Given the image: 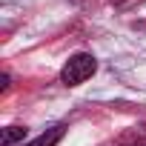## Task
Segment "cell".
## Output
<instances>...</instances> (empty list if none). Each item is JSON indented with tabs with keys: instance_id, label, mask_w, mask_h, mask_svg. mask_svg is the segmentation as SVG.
<instances>
[{
	"instance_id": "obj_2",
	"label": "cell",
	"mask_w": 146,
	"mask_h": 146,
	"mask_svg": "<svg viewBox=\"0 0 146 146\" xmlns=\"http://www.w3.org/2000/svg\"><path fill=\"white\" fill-rule=\"evenodd\" d=\"M143 129L146 126H132L123 135H117V137H112V140H106L100 146H146V132Z\"/></svg>"
},
{
	"instance_id": "obj_4",
	"label": "cell",
	"mask_w": 146,
	"mask_h": 146,
	"mask_svg": "<svg viewBox=\"0 0 146 146\" xmlns=\"http://www.w3.org/2000/svg\"><path fill=\"white\" fill-rule=\"evenodd\" d=\"M26 135H29L26 126H9V129H3V135H0V143H3V146H15V143L23 140Z\"/></svg>"
},
{
	"instance_id": "obj_1",
	"label": "cell",
	"mask_w": 146,
	"mask_h": 146,
	"mask_svg": "<svg viewBox=\"0 0 146 146\" xmlns=\"http://www.w3.org/2000/svg\"><path fill=\"white\" fill-rule=\"evenodd\" d=\"M98 69V60L86 52H78L66 60V66L60 69V83L63 86H80L83 80H89Z\"/></svg>"
},
{
	"instance_id": "obj_3",
	"label": "cell",
	"mask_w": 146,
	"mask_h": 146,
	"mask_svg": "<svg viewBox=\"0 0 146 146\" xmlns=\"http://www.w3.org/2000/svg\"><path fill=\"white\" fill-rule=\"evenodd\" d=\"M63 135H66V126H63V123H57V126L46 129L43 135H37L35 140H29V143H23V146H54V143H57Z\"/></svg>"
},
{
	"instance_id": "obj_5",
	"label": "cell",
	"mask_w": 146,
	"mask_h": 146,
	"mask_svg": "<svg viewBox=\"0 0 146 146\" xmlns=\"http://www.w3.org/2000/svg\"><path fill=\"white\" fill-rule=\"evenodd\" d=\"M9 83H12L9 75H0V92H9Z\"/></svg>"
},
{
	"instance_id": "obj_6",
	"label": "cell",
	"mask_w": 146,
	"mask_h": 146,
	"mask_svg": "<svg viewBox=\"0 0 146 146\" xmlns=\"http://www.w3.org/2000/svg\"><path fill=\"white\" fill-rule=\"evenodd\" d=\"M112 3H126V0H112Z\"/></svg>"
}]
</instances>
